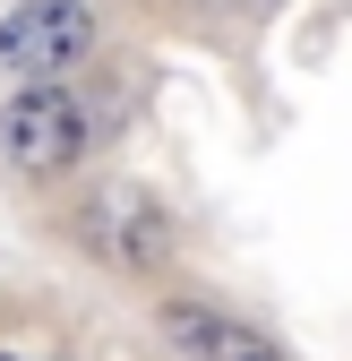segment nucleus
<instances>
[{
    "instance_id": "1",
    "label": "nucleus",
    "mask_w": 352,
    "mask_h": 361,
    "mask_svg": "<svg viewBox=\"0 0 352 361\" xmlns=\"http://www.w3.org/2000/svg\"><path fill=\"white\" fill-rule=\"evenodd\" d=\"M0 147H9L18 172H69L86 155V112H77V95H61L52 78H34L26 95L0 112Z\"/></svg>"
},
{
    "instance_id": "2",
    "label": "nucleus",
    "mask_w": 352,
    "mask_h": 361,
    "mask_svg": "<svg viewBox=\"0 0 352 361\" xmlns=\"http://www.w3.org/2000/svg\"><path fill=\"white\" fill-rule=\"evenodd\" d=\"M86 43H95L86 0H26V9L0 18V61L26 69V78H61V69H77Z\"/></svg>"
},
{
    "instance_id": "3",
    "label": "nucleus",
    "mask_w": 352,
    "mask_h": 361,
    "mask_svg": "<svg viewBox=\"0 0 352 361\" xmlns=\"http://www.w3.org/2000/svg\"><path fill=\"white\" fill-rule=\"evenodd\" d=\"M163 336L181 344V353H198V361H275V344L258 336V327L224 319V310H198V301H172L163 310Z\"/></svg>"
},
{
    "instance_id": "4",
    "label": "nucleus",
    "mask_w": 352,
    "mask_h": 361,
    "mask_svg": "<svg viewBox=\"0 0 352 361\" xmlns=\"http://www.w3.org/2000/svg\"><path fill=\"white\" fill-rule=\"evenodd\" d=\"M189 9H206V18H241V9H267V0H189Z\"/></svg>"
},
{
    "instance_id": "5",
    "label": "nucleus",
    "mask_w": 352,
    "mask_h": 361,
    "mask_svg": "<svg viewBox=\"0 0 352 361\" xmlns=\"http://www.w3.org/2000/svg\"><path fill=\"white\" fill-rule=\"evenodd\" d=\"M0 361H9V353H0Z\"/></svg>"
}]
</instances>
